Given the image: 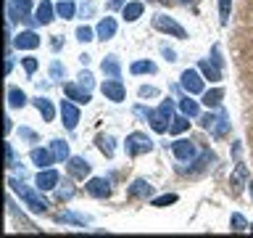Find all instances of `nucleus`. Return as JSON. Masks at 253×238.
<instances>
[{
    "instance_id": "f257e3e1",
    "label": "nucleus",
    "mask_w": 253,
    "mask_h": 238,
    "mask_svg": "<svg viewBox=\"0 0 253 238\" xmlns=\"http://www.w3.org/2000/svg\"><path fill=\"white\" fill-rule=\"evenodd\" d=\"M8 185H11V190H13V193H19V198H21V201L29 206L32 212H37V214H40V212H47V206H50V204H47L45 198L37 193V190L27 188L21 180H16V178H11V180H8Z\"/></svg>"
},
{
    "instance_id": "f03ea898",
    "label": "nucleus",
    "mask_w": 253,
    "mask_h": 238,
    "mask_svg": "<svg viewBox=\"0 0 253 238\" xmlns=\"http://www.w3.org/2000/svg\"><path fill=\"white\" fill-rule=\"evenodd\" d=\"M124 146H126V154L129 156H142L153 148V140H150L145 132H132V135H126Z\"/></svg>"
},
{
    "instance_id": "7ed1b4c3",
    "label": "nucleus",
    "mask_w": 253,
    "mask_h": 238,
    "mask_svg": "<svg viewBox=\"0 0 253 238\" xmlns=\"http://www.w3.org/2000/svg\"><path fill=\"white\" fill-rule=\"evenodd\" d=\"M153 27H156L158 32H164V35H174V37H179V40H185V37H187L185 27H179V24L174 21L171 16H164V13L153 16Z\"/></svg>"
},
{
    "instance_id": "20e7f679",
    "label": "nucleus",
    "mask_w": 253,
    "mask_h": 238,
    "mask_svg": "<svg viewBox=\"0 0 253 238\" xmlns=\"http://www.w3.org/2000/svg\"><path fill=\"white\" fill-rule=\"evenodd\" d=\"M179 85L185 87L190 95H201L203 93V77H201V69H185L179 77Z\"/></svg>"
},
{
    "instance_id": "39448f33",
    "label": "nucleus",
    "mask_w": 253,
    "mask_h": 238,
    "mask_svg": "<svg viewBox=\"0 0 253 238\" xmlns=\"http://www.w3.org/2000/svg\"><path fill=\"white\" fill-rule=\"evenodd\" d=\"M171 151H174V156H177L179 162H195V159H198V146H195L193 140H187V138L174 140L171 143Z\"/></svg>"
},
{
    "instance_id": "423d86ee",
    "label": "nucleus",
    "mask_w": 253,
    "mask_h": 238,
    "mask_svg": "<svg viewBox=\"0 0 253 238\" xmlns=\"http://www.w3.org/2000/svg\"><path fill=\"white\" fill-rule=\"evenodd\" d=\"M29 8H32V0H8V24L11 21H21L29 16Z\"/></svg>"
},
{
    "instance_id": "0eeeda50",
    "label": "nucleus",
    "mask_w": 253,
    "mask_h": 238,
    "mask_svg": "<svg viewBox=\"0 0 253 238\" xmlns=\"http://www.w3.org/2000/svg\"><path fill=\"white\" fill-rule=\"evenodd\" d=\"M103 95H106L108 101H114V103H122L124 101V95H126V90H124V85H122V79H106V82H103Z\"/></svg>"
},
{
    "instance_id": "6e6552de",
    "label": "nucleus",
    "mask_w": 253,
    "mask_h": 238,
    "mask_svg": "<svg viewBox=\"0 0 253 238\" xmlns=\"http://www.w3.org/2000/svg\"><path fill=\"white\" fill-rule=\"evenodd\" d=\"M61 119H63V127L66 130H77V124H79V109L69 101H61Z\"/></svg>"
},
{
    "instance_id": "1a4fd4ad",
    "label": "nucleus",
    "mask_w": 253,
    "mask_h": 238,
    "mask_svg": "<svg viewBox=\"0 0 253 238\" xmlns=\"http://www.w3.org/2000/svg\"><path fill=\"white\" fill-rule=\"evenodd\" d=\"M84 188H87V193L95 196V198H108L111 196V182L106 178H90Z\"/></svg>"
},
{
    "instance_id": "9d476101",
    "label": "nucleus",
    "mask_w": 253,
    "mask_h": 238,
    "mask_svg": "<svg viewBox=\"0 0 253 238\" xmlns=\"http://www.w3.org/2000/svg\"><path fill=\"white\" fill-rule=\"evenodd\" d=\"M35 182H37V188H40V190H53V188L61 182V175L47 167V170H40V175H37V180H35Z\"/></svg>"
},
{
    "instance_id": "9b49d317",
    "label": "nucleus",
    "mask_w": 253,
    "mask_h": 238,
    "mask_svg": "<svg viewBox=\"0 0 253 238\" xmlns=\"http://www.w3.org/2000/svg\"><path fill=\"white\" fill-rule=\"evenodd\" d=\"M13 45L19 48V51H35V48H40V37H37V32L27 29V32H19V35H16Z\"/></svg>"
},
{
    "instance_id": "f8f14e48",
    "label": "nucleus",
    "mask_w": 253,
    "mask_h": 238,
    "mask_svg": "<svg viewBox=\"0 0 253 238\" xmlns=\"http://www.w3.org/2000/svg\"><path fill=\"white\" fill-rule=\"evenodd\" d=\"M69 172H71V178L84 180L87 175H90V162H87L84 156H71L69 159Z\"/></svg>"
},
{
    "instance_id": "ddd939ff",
    "label": "nucleus",
    "mask_w": 253,
    "mask_h": 238,
    "mask_svg": "<svg viewBox=\"0 0 253 238\" xmlns=\"http://www.w3.org/2000/svg\"><path fill=\"white\" fill-rule=\"evenodd\" d=\"M32 162H35L40 170H47L53 162H55V156H53V151L50 148H32Z\"/></svg>"
},
{
    "instance_id": "4468645a",
    "label": "nucleus",
    "mask_w": 253,
    "mask_h": 238,
    "mask_svg": "<svg viewBox=\"0 0 253 238\" xmlns=\"http://www.w3.org/2000/svg\"><path fill=\"white\" fill-rule=\"evenodd\" d=\"M148 122H150V127H153L156 132H166V130H169V127H171V124H169V122H171V117H166L164 111L158 109V111H150Z\"/></svg>"
},
{
    "instance_id": "2eb2a0df",
    "label": "nucleus",
    "mask_w": 253,
    "mask_h": 238,
    "mask_svg": "<svg viewBox=\"0 0 253 238\" xmlns=\"http://www.w3.org/2000/svg\"><path fill=\"white\" fill-rule=\"evenodd\" d=\"M153 196V185L148 180H134L129 185V198H150Z\"/></svg>"
},
{
    "instance_id": "dca6fc26",
    "label": "nucleus",
    "mask_w": 253,
    "mask_h": 238,
    "mask_svg": "<svg viewBox=\"0 0 253 238\" xmlns=\"http://www.w3.org/2000/svg\"><path fill=\"white\" fill-rule=\"evenodd\" d=\"M95 35H98V40H103V43H106V40H111V37L116 35V19H111V16H106V19H103V21L98 24Z\"/></svg>"
},
{
    "instance_id": "f3484780",
    "label": "nucleus",
    "mask_w": 253,
    "mask_h": 238,
    "mask_svg": "<svg viewBox=\"0 0 253 238\" xmlns=\"http://www.w3.org/2000/svg\"><path fill=\"white\" fill-rule=\"evenodd\" d=\"M63 90H66V95H69L74 103H90V90H87V87H82V85H66Z\"/></svg>"
},
{
    "instance_id": "a211bd4d",
    "label": "nucleus",
    "mask_w": 253,
    "mask_h": 238,
    "mask_svg": "<svg viewBox=\"0 0 253 238\" xmlns=\"http://www.w3.org/2000/svg\"><path fill=\"white\" fill-rule=\"evenodd\" d=\"M35 19H37L40 24H50V21L55 19V8H53V3H50V0H42V3L37 5V13H35Z\"/></svg>"
},
{
    "instance_id": "6ab92c4d",
    "label": "nucleus",
    "mask_w": 253,
    "mask_h": 238,
    "mask_svg": "<svg viewBox=\"0 0 253 238\" xmlns=\"http://www.w3.org/2000/svg\"><path fill=\"white\" fill-rule=\"evenodd\" d=\"M198 69H201V74H203L206 79H211V82H219V79H221V69H219V63L201 61V63H198Z\"/></svg>"
},
{
    "instance_id": "aec40b11",
    "label": "nucleus",
    "mask_w": 253,
    "mask_h": 238,
    "mask_svg": "<svg viewBox=\"0 0 253 238\" xmlns=\"http://www.w3.org/2000/svg\"><path fill=\"white\" fill-rule=\"evenodd\" d=\"M142 11H145V5L140 3V0H134V3H126L124 5V11H122V16H124V21H137L140 16H142Z\"/></svg>"
},
{
    "instance_id": "412c9836",
    "label": "nucleus",
    "mask_w": 253,
    "mask_h": 238,
    "mask_svg": "<svg viewBox=\"0 0 253 238\" xmlns=\"http://www.w3.org/2000/svg\"><path fill=\"white\" fill-rule=\"evenodd\" d=\"M50 151H53L55 162H69V159H71L69 143H66V140H50Z\"/></svg>"
},
{
    "instance_id": "4be33fe9",
    "label": "nucleus",
    "mask_w": 253,
    "mask_h": 238,
    "mask_svg": "<svg viewBox=\"0 0 253 238\" xmlns=\"http://www.w3.org/2000/svg\"><path fill=\"white\" fill-rule=\"evenodd\" d=\"M179 109H182V114H185V117H190V119L201 114V106H198V101H193V95H190V93H187L185 98L179 101Z\"/></svg>"
},
{
    "instance_id": "5701e85b",
    "label": "nucleus",
    "mask_w": 253,
    "mask_h": 238,
    "mask_svg": "<svg viewBox=\"0 0 253 238\" xmlns=\"http://www.w3.org/2000/svg\"><path fill=\"white\" fill-rule=\"evenodd\" d=\"M35 106H37V111H40V114H42V119H45V122H53V117H55V109H53V103H50V101L40 95V98H35Z\"/></svg>"
},
{
    "instance_id": "b1692460",
    "label": "nucleus",
    "mask_w": 253,
    "mask_h": 238,
    "mask_svg": "<svg viewBox=\"0 0 253 238\" xmlns=\"http://www.w3.org/2000/svg\"><path fill=\"white\" fill-rule=\"evenodd\" d=\"M103 74H108V77L119 79V74H122V63H119L116 56H108V59L103 61Z\"/></svg>"
},
{
    "instance_id": "393cba45",
    "label": "nucleus",
    "mask_w": 253,
    "mask_h": 238,
    "mask_svg": "<svg viewBox=\"0 0 253 238\" xmlns=\"http://www.w3.org/2000/svg\"><path fill=\"white\" fill-rule=\"evenodd\" d=\"M227 130H229L227 114H224V111H219V119H216V122H213V127H211V135H213V138H224Z\"/></svg>"
},
{
    "instance_id": "a878e982",
    "label": "nucleus",
    "mask_w": 253,
    "mask_h": 238,
    "mask_svg": "<svg viewBox=\"0 0 253 238\" xmlns=\"http://www.w3.org/2000/svg\"><path fill=\"white\" fill-rule=\"evenodd\" d=\"M221 98H224V90H221V87H213V90L203 93V103H206L209 109H216L219 103H221Z\"/></svg>"
},
{
    "instance_id": "bb28decb",
    "label": "nucleus",
    "mask_w": 253,
    "mask_h": 238,
    "mask_svg": "<svg viewBox=\"0 0 253 238\" xmlns=\"http://www.w3.org/2000/svg\"><path fill=\"white\" fill-rule=\"evenodd\" d=\"M24 103H27V95H24V90H19V87H11V90H8V106L21 109Z\"/></svg>"
},
{
    "instance_id": "cd10ccee",
    "label": "nucleus",
    "mask_w": 253,
    "mask_h": 238,
    "mask_svg": "<svg viewBox=\"0 0 253 238\" xmlns=\"http://www.w3.org/2000/svg\"><path fill=\"white\" fill-rule=\"evenodd\" d=\"M55 13L61 16V19H74V13H77V8L71 0H61L58 5H55Z\"/></svg>"
},
{
    "instance_id": "c85d7f7f",
    "label": "nucleus",
    "mask_w": 253,
    "mask_h": 238,
    "mask_svg": "<svg viewBox=\"0 0 253 238\" xmlns=\"http://www.w3.org/2000/svg\"><path fill=\"white\" fill-rule=\"evenodd\" d=\"M132 74H153L156 71V63L153 61H134L132 66H129Z\"/></svg>"
},
{
    "instance_id": "c756f323",
    "label": "nucleus",
    "mask_w": 253,
    "mask_h": 238,
    "mask_svg": "<svg viewBox=\"0 0 253 238\" xmlns=\"http://www.w3.org/2000/svg\"><path fill=\"white\" fill-rule=\"evenodd\" d=\"M229 228L235 230V233H243V230H251V225H248V220L243 217L240 212H235L232 217H229Z\"/></svg>"
},
{
    "instance_id": "7c9ffc66",
    "label": "nucleus",
    "mask_w": 253,
    "mask_h": 238,
    "mask_svg": "<svg viewBox=\"0 0 253 238\" xmlns=\"http://www.w3.org/2000/svg\"><path fill=\"white\" fill-rule=\"evenodd\" d=\"M187 127H190V117H185V114H182V117H177V119H171V127H169V132H171V135H182V132L187 130Z\"/></svg>"
},
{
    "instance_id": "2f4dec72",
    "label": "nucleus",
    "mask_w": 253,
    "mask_h": 238,
    "mask_svg": "<svg viewBox=\"0 0 253 238\" xmlns=\"http://www.w3.org/2000/svg\"><path fill=\"white\" fill-rule=\"evenodd\" d=\"M98 148H100V154H106L111 159V156H114V138H111V135H100V138H98Z\"/></svg>"
},
{
    "instance_id": "473e14b6",
    "label": "nucleus",
    "mask_w": 253,
    "mask_h": 238,
    "mask_svg": "<svg viewBox=\"0 0 253 238\" xmlns=\"http://www.w3.org/2000/svg\"><path fill=\"white\" fill-rule=\"evenodd\" d=\"M248 178V170H245V164H237V172H235V180H232V193L240 190V182Z\"/></svg>"
},
{
    "instance_id": "72a5a7b5",
    "label": "nucleus",
    "mask_w": 253,
    "mask_h": 238,
    "mask_svg": "<svg viewBox=\"0 0 253 238\" xmlns=\"http://www.w3.org/2000/svg\"><path fill=\"white\" fill-rule=\"evenodd\" d=\"M71 196H74V185L69 180H63V185L58 188V201H69Z\"/></svg>"
},
{
    "instance_id": "f704fd0d",
    "label": "nucleus",
    "mask_w": 253,
    "mask_h": 238,
    "mask_svg": "<svg viewBox=\"0 0 253 238\" xmlns=\"http://www.w3.org/2000/svg\"><path fill=\"white\" fill-rule=\"evenodd\" d=\"M58 222H74V225H87L90 217H82V214H61Z\"/></svg>"
},
{
    "instance_id": "c9c22d12",
    "label": "nucleus",
    "mask_w": 253,
    "mask_h": 238,
    "mask_svg": "<svg viewBox=\"0 0 253 238\" xmlns=\"http://www.w3.org/2000/svg\"><path fill=\"white\" fill-rule=\"evenodd\" d=\"M95 37H98V35H95L90 27H79L77 29V40H79V43H90V40H95Z\"/></svg>"
},
{
    "instance_id": "e433bc0d",
    "label": "nucleus",
    "mask_w": 253,
    "mask_h": 238,
    "mask_svg": "<svg viewBox=\"0 0 253 238\" xmlns=\"http://www.w3.org/2000/svg\"><path fill=\"white\" fill-rule=\"evenodd\" d=\"M229 5H232V0H219V16H221V24L229 21Z\"/></svg>"
},
{
    "instance_id": "4c0bfd02",
    "label": "nucleus",
    "mask_w": 253,
    "mask_h": 238,
    "mask_svg": "<svg viewBox=\"0 0 253 238\" xmlns=\"http://www.w3.org/2000/svg\"><path fill=\"white\" fill-rule=\"evenodd\" d=\"M174 201H177V196H174V193H166V196L153 198V206H169V204H174Z\"/></svg>"
},
{
    "instance_id": "58836bf2",
    "label": "nucleus",
    "mask_w": 253,
    "mask_h": 238,
    "mask_svg": "<svg viewBox=\"0 0 253 238\" xmlns=\"http://www.w3.org/2000/svg\"><path fill=\"white\" fill-rule=\"evenodd\" d=\"M21 61H24L27 74H35V71H37V59H35V56H27V59H21Z\"/></svg>"
},
{
    "instance_id": "ea45409f",
    "label": "nucleus",
    "mask_w": 253,
    "mask_h": 238,
    "mask_svg": "<svg viewBox=\"0 0 253 238\" xmlns=\"http://www.w3.org/2000/svg\"><path fill=\"white\" fill-rule=\"evenodd\" d=\"M77 79H79V85H82V87L92 90V85H95V82H92V74H90V71H82V74H79Z\"/></svg>"
},
{
    "instance_id": "a19ab883",
    "label": "nucleus",
    "mask_w": 253,
    "mask_h": 238,
    "mask_svg": "<svg viewBox=\"0 0 253 238\" xmlns=\"http://www.w3.org/2000/svg\"><path fill=\"white\" fill-rule=\"evenodd\" d=\"M5 167H16V154L11 143H5Z\"/></svg>"
},
{
    "instance_id": "79ce46f5",
    "label": "nucleus",
    "mask_w": 253,
    "mask_h": 238,
    "mask_svg": "<svg viewBox=\"0 0 253 238\" xmlns=\"http://www.w3.org/2000/svg\"><path fill=\"white\" fill-rule=\"evenodd\" d=\"M156 95H158L156 87H148V85H142V87H140V98H156Z\"/></svg>"
},
{
    "instance_id": "37998d69",
    "label": "nucleus",
    "mask_w": 253,
    "mask_h": 238,
    "mask_svg": "<svg viewBox=\"0 0 253 238\" xmlns=\"http://www.w3.org/2000/svg\"><path fill=\"white\" fill-rule=\"evenodd\" d=\"M216 119H219V117H213V114H206V117H201V127H206V130H211Z\"/></svg>"
},
{
    "instance_id": "c03bdc74",
    "label": "nucleus",
    "mask_w": 253,
    "mask_h": 238,
    "mask_svg": "<svg viewBox=\"0 0 253 238\" xmlns=\"http://www.w3.org/2000/svg\"><path fill=\"white\" fill-rule=\"evenodd\" d=\"M50 74H53V79H61V74H63V66L58 61H53V66H50Z\"/></svg>"
},
{
    "instance_id": "a18cd8bd",
    "label": "nucleus",
    "mask_w": 253,
    "mask_h": 238,
    "mask_svg": "<svg viewBox=\"0 0 253 238\" xmlns=\"http://www.w3.org/2000/svg\"><path fill=\"white\" fill-rule=\"evenodd\" d=\"M21 138H27V140H32V143H35V140H37V132L27 130V127H21Z\"/></svg>"
},
{
    "instance_id": "49530a36",
    "label": "nucleus",
    "mask_w": 253,
    "mask_h": 238,
    "mask_svg": "<svg viewBox=\"0 0 253 238\" xmlns=\"http://www.w3.org/2000/svg\"><path fill=\"white\" fill-rule=\"evenodd\" d=\"M134 117H140V119H148V117H150V111H148V109H142V106H134Z\"/></svg>"
},
{
    "instance_id": "de8ad7c7",
    "label": "nucleus",
    "mask_w": 253,
    "mask_h": 238,
    "mask_svg": "<svg viewBox=\"0 0 253 238\" xmlns=\"http://www.w3.org/2000/svg\"><path fill=\"white\" fill-rule=\"evenodd\" d=\"M161 51H164V56H166L169 61H177V53H174L171 48H161Z\"/></svg>"
},
{
    "instance_id": "09e8293b",
    "label": "nucleus",
    "mask_w": 253,
    "mask_h": 238,
    "mask_svg": "<svg viewBox=\"0 0 253 238\" xmlns=\"http://www.w3.org/2000/svg\"><path fill=\"white\" fill-rule=\"evenodd\" d=\"M92 11H95V3H87V5L82 8V16H84V19H87V16H90Z\"/></svg>"
},
{
    "instance_id": "8fccbe9b",
    "label": "nucleus",
    "mask_w": 253,
    "mask_h": 238,
    "mask_svg": "<svg viewBox=\"0 0 253 238\" xmlns=\"http://www.w3.org/2000/svg\"><path fill=\"white\" fill-rule=\"evenodd\" d=\"M122 5H126V0H111V3H108L111 11H114V8H122Z\"/></svg>"
},
{
    "instance_id": "3c124183",
    "label": "nucleus",
    "mask_w": 253,
    "mask_h": 238,
    "mask_svg": "<svg viewBox=\"0 0 253 238\" xmlns=\"http://www.w3.org/2000/svg\"><path fill=\"white\" fill-rule=\"evenodd\" d=\"M11 69H13V61L8 59V56H5V74H8V71H11Z\"/></svg>"
},
{
    "instance_id": "603ef678",
    "label": "nucleus",
    "mask_w": 253,
    "mask_h": 238,
    "mask_svg": "<svg viewBox=\"0 0 253 238\" xmlns=\"http://www.w3.org/2000/svg\"><path fill=\"white\" fill-rule=\"evenodd\" d=\"M248 188H251V198H253V180L248 182Z\"/></svg>"
},
{
    "instance_id": "864d4df0",
    "label": "nucleus",
    "mask_w": 253,
    "mask_h": 238,
    "mask_svg": "<svg viewBox=\"0 0 253 238\" xmlns=\"http://www.w3.org/2000/svg\"><path fill=\"white\" fill-rule=\"evenodd\" d=\"M251 230H253V225H251Z\"/></svg>"
},
{
    "instance_id": "5fc2aeb1",
    "label": "nucleus",
    "mask_w": 253,
    "mask_h": 238,
    "mask_svg": "<svg viewBox=\"0 0 253 238\" xmlns=\"http://www.w3.org/2000/svg\"><path fill=\"white\" fill-rule=\"evenodd\" d=\"M185 3H187V0H185Z\"/></svg>"
}]
</instances>
